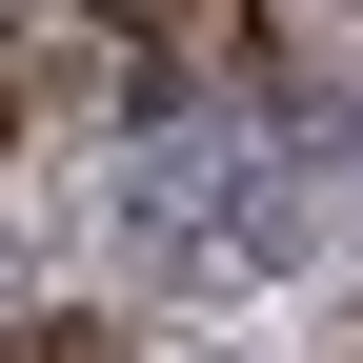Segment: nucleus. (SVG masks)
Here are the masks:
<instances>
[{
  "instance_id": "nucleus-1",
  "label": "nucleus",
  "mask_w": 363,
  "mask_h": 363,
  "mask_svg": "<svg viewBox=\"0 0 363 363\" xmlns=\"http://www.w3.org/2000/svg\"><path fill=\"white\" fill-rule=\"evenodd\" d=\"M101 21H121V40H142V61H162V40H202L222 0H101Z\"/></svg>"
}]
</instances>
